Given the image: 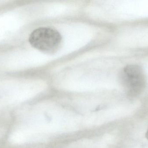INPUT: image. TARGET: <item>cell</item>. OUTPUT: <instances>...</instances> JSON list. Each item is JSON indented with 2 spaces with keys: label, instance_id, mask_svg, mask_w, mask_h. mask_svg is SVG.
Returning a JSON list of instances; mask_svg holds the SVG:
<instances>
[{
  "label": "cell",
  "instance_id": "obj_2",
  "mask_svg": "<svg viewBox=\"0 0 148 148\" xmlns=\"http://www.w3.org/2000/svg\"><path fill=\"white\" fill-rule=\"evenodd\" d=\"M121 81L130 97H135L140 94L146 87L145 72L139 65L131 64L122 70Z\"/></svg>",
  "mask_w": 148,
  "mask_h": 148
},
{
  "label": "cell",
  "instance_id": "obj_1",
  "mask_svg": "<svg viewBox=\"0 0 148 148\" xmlns=\"http://www.w3.org/2000/svg\"><path fill=\"white\" fill-rule=\"evenodd\" d=\"M29 41L35 48L46 54H52L60 48L62 37L59 31L53 28L40 27L31 33Z\"/></svg>",
  "mask_w": 148,
  "mask_h": 148
},
{
  "label": "cell",
  "instance_id": "obj_3",
  "mask_svg": "<svg viewBox=\"0 0 148 148\" xmlns=\"http://www.w3.org/2000/svg\"><path fill=\"white\" fill-rule=\"evenodd\" d=\"M146 137L147 139L148 140V128L147 130V133L146 134Z\"/></svg>",
  "mask_w": 148,
  "mask_h": 148
}]
</instances>
